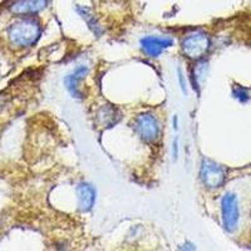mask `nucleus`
I'll use <instances>...</instances> for the list:
<instances>
[{
    "label": "nucleus",
    "instance_id": "nucleus-10",
    "mask_svg": "<svg viewBox=\"0 0 251 251\" xmlns=\"http://www.w3.org/2000/svg\"><path fill=\"white\" fill-rule=\"evenodd\" d=\"M77 12L79 13V15L83 18V19L86 20V23L88 24V26L91 28V30L93 31L94 34L96 35L102 34V28H100V25L98 24L96 17L92 14L91 9L87 8V6H77Z\"/></svg>",
    "mask_w": 251,
    "mask_h": 251
},
{
    "label": "nucleus",
    "instance_id": "nucleus-3",
    "mask_svg": "<svg viewBox=\"0 0 251 251\" xmlns=\"http://www.w3.org/2000/svg\"><path fill=\"white\" fill-rule=\"evenodd\" d=\"M221 215H223V225L227 232H234L239 223L240 211L237 197L231 192L225 194L221 200Z\"/></svg>",
    "mask_w": 251,
    "mask_h": 251
},
{
    "label": "nucleus",
    "instance_id": "nucleus-11",
    "mask_svg": "<svg viewBox=\"0 0 251 251\" xmlns=\"http://www.w3.org/2000/svg\"><path fill=\"white\" fill-rule=\"evenodd\" d=\"M234 94H235V97H236L237 100H241V102H246V100H249V94L248 92H246V89L240 88V87H237V88L235 89Z\"/></svg>",
    "mask_w": 251,
    "mask_h": 251
},
{
    "label": "nucleus",
    "instance_id": "nucleus-9",
    "mask_svg": "<svg viewBox=\"0 0 251 251\" xmlns=\"http://www.w3.org/2000/svg\"><path fill=\"white\" fill-rule=\"evenodd\" d=\"M88 73V68L87 67H79V68L75 69L72 75H69L68 77L66 78V87L69 91V93L75 98L80 97L79 93V82L86 77V75Z\"/></svg>",
    "mask_w": 251,
    "mask_h": 251
},
{
    "label": "nucleus",
    "instance_id": "nucleus-8",
    "mask_svg": "<svg viewBox=\"0 0 251 251\" xmlns=\"http://www.w3.org/2000/svg\"><path fill=\"white\" fill-rule=\"evenodd\" d=\"M78 207L82 212H88L94 205L96 200V191L89 183L82 182L77 186Z\"/></svg>",
    "mask_w": 251,
    "mask_h": 251
},
{
    "label": "nucleus",
    "instance_id": "nucleus-13",
    "mask_svg": "<svg viewBox=\"0 0 251 251\" xmlns=\"http://www.w3.org/2000/svg\"><path fill=\"white\" fill-rule=\"evenodd\" d=\"M178 150H180L178 138H175V141L172 142V157H174V160H177V157H178Z\"/></svg>",
    "mask_w": 251,
    "mask_h": 251
},
{
    "label": "nucleus",
    "instance_id": "nucleus-5",
    "mask_svg": "<svg viewBox=\"0 0 251 251\" xmlns=\"http://www.w3.org/2000/svg\"><path fill=\"white\" fill-rule=\"evenodd\" d=\"M134 129L146 142H154L160 136L158 121L151 113H142L134 120Z\"/></svg>",
    "mask_w": 251,
    "mask_h": 251
},
{
    "label": "nucleus",
    "instance_id": "nucleus-1",
    "mask_svg": "<svg viewBox=\"0 0 251 251\" xmlns=\"http://www.w3.org/2000/svg\"><path fill=\"white\" fill-rule=\"evenodd\" d=\"M42 29L37 20L22 19L8 29L9 39L18 47H30L37 43Z\"/></svg>",
    "mask_w": 251,
    "mask_h": 251
},
{
    "label": "nucleus",
    "instance_id": "nucleus-4",
    "mask_svg": "<svg viewBox=\"0 0 251 251\" xmlns=\"http://www.w3.org/2000/svg\"><path fill=\"white\" fill-rule=\"evenodd\" d=\"M200 178L207 188H219L223 186L226 178V172L223 166L210 160H203L201 163Z\"/></svg>",
    "mask_w": 251,
    "mask_h": 251
},
{
    "label": "nucleus",
    "instance_id": "nucleus-6",
    "mask_svg": "<svg viewBox=\"0 0 251 251\" xmlns=\"http://www.w3.org/2000/svg\"><path fill=\"white\" fill-rule=\"evenodd\" d=\"M174 44V40L170 38H160V37H145L141 39V47L143 51L149 57H158L163 50Z\"/></svg>",
    "mask_w": 251,
    "mask_h": 251
},
{
    "label": "nucleus",
    "instance_id": "nucleus-12",
    "mask_svg": "<svg viewBox=\"0 0 251 251\" xmlns=\"http://www.w3.org/2000/svg\"><path fill=\"white\" fill-rule=\"evenodd\" d=\"M177 77H178V82H180L181 89H182L183 93L187 94V88H186V83H185V79H183V75H182V72H181L180 68L177 69Z\"/></svg>",
    "mask_w": 251,
    "mask_h": 251
},
{
    "label": "nucleus",
    "instance_id": "nucleus-7",
    "mask_svg": "<svg viewBox=\"0 0 251 251\" xmlns=\"http://www.w3.org/2000/svg\"><path fill=\"white\" fill-rule=\"evenodd\" d=\"M48 5V0H17L10 6V12L17 15L37 14Z\"/></svg>",
    "mask_w": 251,
    "mask_h": 251
},
{
    "label": "nucleus",
    "instance_id": "nucleus-2",
    "mask_svg": "<svg viewBox=\"0 0 251 251\" xmlns=\"http://www.w3.org/2000/svg\"><path fill=\"white\" fill-rule=\"evenodd\" d=\"M210 38L203 31H194L182 40V50L190 59H201L210 49Z\"/></svg>",
    "mask_w": 251,
    "mask_h": 251
},
{
    "label": "nucleus",
    "instance_id": "nucleus-14",
    "mask_svg": "<svg viewBox=\"0 0 251 251\" xmlns=\"http://www.w3.org/2000/svg\"><path fill=\"white\" fill-rule=\"evenodd\" d=\"M172 123H174L175 129L178 128V117H177V116H174V120H172Z\"/></svg>",
    "mask_w": 251,
    "mask_h": 251
}]
</instances>
